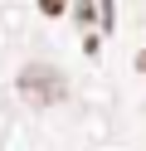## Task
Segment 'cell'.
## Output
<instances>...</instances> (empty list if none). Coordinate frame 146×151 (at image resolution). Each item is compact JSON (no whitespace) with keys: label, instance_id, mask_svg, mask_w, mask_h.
<instances>
[{"label":"cell","instance_id":"obj_3","mask_svg":"<svg viewBox=\"0 0 146 151\" xmlns=\"http://www.w3.org/2000/svg\"><path fill=\"white\" fill-rule=\"evenodd\" d=\"M136 68H146V54H141V59H136Z\"/></svg>","mask_w":146,"mask_h":151},{"label":"cell","instance_id":"obj_2","mask_svg":"<svg viewBox=\"0 0 146 151\" xmlns=\"http://www.w3.org/2000/svg\"><path fill=\"white\" fill-rule=\"evenodd\" d=\"M63 5H68V0H39V10H44V15H63Z\"/></svg>","mask_w":146,"mask_h":151},{"label":"cell","instance_id":"obj_1","mask_svg":"<svg viewBox=\"0 0 146 151\" xmlns=\"http://www.w3.org/2000/svg\"><path fill=\"white\" fill-rule=\"evenodd\" d=\"M15 88H19V98L39 102V107H49V102H58V98H63V73H58V68H49V63H29V68H19Z\"/></svg>","mask_w":146,"mask_h":151}]
</instances>
